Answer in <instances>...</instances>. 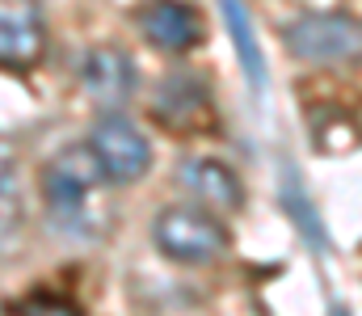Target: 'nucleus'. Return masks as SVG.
<instances>
[{"label":"nucleus","mask_w":362,"mask_h":316,"mask_svg":"<svg viewBox=\"0 0 362 316\" xmlns=\"http://www.w3.org/2000/svg\"><path fill=\"white\" fill-rule=\"evenodd\" d=\"M25 177H21V152L0 135V253L13 249L25 232Z\"/></svg>","instance_id":"10"},{"label":"nucleus","mask_w":362,"mask_h":316,"mask_svg":"<svg viewBox=\"0 0 362 316\" xmlns=\"http://www.w3.org/2000/svg\"><path fill=\"white\" fill-rule=\"evenodd\" d=\"M152 118L165 131H206L215 127V102H211V85L198 72H173L156 85L152 93Z\"/></svg>","instance_id":"5"},{"label":"nucleus","mask_w":362,"mask_h":316,"mask_svg":"<svg viewBox=\"0 0 362 316\" xmlns=\"http://www.w3.org/2000/svg\"><path fill=\"white\" fill-rule=\"evenodd\" d=\"M47 34L34 8L21 4H0V68L4 72H25L42 59Z\"/></svg>","instance_id":"9"},{"label":"nucleus","mask_w":362,"mask_h":316,"mask_svg":"<svg viewBox=\"0 0 362 316\" xmlns=\"http://www.w3.org/2000/svg\"><path fill=\"white\" fill-rule=\"evenodd\" d=\"M42 203L51 211V219L59 223V232H68V236H81V240H89L97 236V194H101V186H110L105 182V173H101V165H97V156L89 152V144H68V148H59L47 165H42Z\"/></svg>","instance_id":"1"},{"label":"nucleus","mask_w":362,"mask_h":316,"mask_svg":"<svg viewBox=\"0 0 362 316\" xmlns=\"http://www.w3.org/2000/svg\"><path fill=\"white\" fill-rule=\"evenodd\" d=\"M173 177L194 194V203H202V207H211V211H240L245 207L240 177L223 160H215V156H185Z\"/></svg>","instance_id":"8"},{"label":"nucleus","mask_w":362,"mask_h":316,"mask_svg":"<svg viewBox=\"0 0 362 316\" xmlns=\"http://www.w3.org/2000/svg\"><path fill=\"white\" fill-rule=\"evenodd\" d=\"M89 152L97 156L101 173L110 186H135L152 173L156 165V152H152V139L118 110H105L89 131Z\"/></svg>","instance_id":"3"},{"label":"nucleus","mask_w":362,"mask_h":316,"mask_svg":"<svg viewBox=\"0 0 362 316\" xmlns=\"http://www.w3.org/2000/svg\"><path fill=\"white\" fill-rule=\"evenodd\" d=\"M278 199H282V207L286 215L299 223V232L308 236V240H316V249H325V228H320V215L308 207V199L299 194V173L286 165V182H282V190H278Z\"/></svg>","instance_id":"12"},{"label":"nucleus","mask_w":362,"mask_h":316,"mask_svg":"<svg viewBox=\"0 0 362 316\" xmlns=\"http://www.w3.org/2000/svg\"><path fill=\"white\" fill-rule=\"evenodd\" d=\"M135 64L122 47H93L81 64V89L101 110H122L135 98Z\"/></svg>","instance_id":"7"},{"label":"nucleus","mask_w":362,"mask_h":316,"mask_svg":"<svg viewBox=\"0 0 362 316\" xmlns=\"http://www.w3.org/2000/svg\"><path fill=\"white\" fill-rule=\"evenodd\" d=\"M219 8H223V17H228V34H232L236 51H240L245 76L253 81L257 93H266V59H262V47H257V34H253V21H249L245 0H219Z\"/></svg>","instance_id":"11"},{"label":"nucleus","mask_w":362,"mask_h":316,"mask_svg":"<svg viewBox=\"0 0 362 316\" xmlns=\"http://www.w3.org/2000/svg\"><path fill=\"white\" fill-rule=\"evenodd\" d=\"M135 25L156 51L169 55H185L202 42V13L189 0H148L135 13Z\"/></svg>","instance_id":"6"},{"label":"nucleus","mask_w":362,"mask_h":316,"mask_svg":"<svg viewBox=\"0 0 362 316\" xmlns=\"http://www.w3.org/2000/svg\"><path fill=\"white\" fill-rule=\"evenodd\" d=\"M282 42L299 64L337 68V64L358 59L362 30L354 21V13H303L282 30Z\"/></svg>","instance_id":"4"},{"label":"nucleus","mask_w":362,"mask_h":316,"mask_svg":"<svg viewBox=\"0 0 362 316\" xmlns=\"http://www.w3.org/2000/svg\"><path fill=\"white\" fill-rule=\"evenodd\" d=\"M329 316H350V308H341V304H333V312Z\"/></svg>","instance_id":"13"},{"label":"nucleus","mask_w":362,"mask_h":316,"mask_svg":"<svg viewBox=\"0 0 362 316\" xmlns=\"http://www.w3.org/2000/svg\"><path fill=\"white\" fill-rule=\"evenodd\" d=\"M152 245L173 266H211L232 249V232L219 211L202 203H169L152 219Z\"/></svg>","instance_id":"2"}]
</instances>
